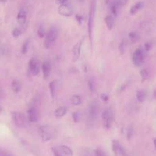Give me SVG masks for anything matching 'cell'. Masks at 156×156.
Segmentation results:
<instances>
[{
	"label": "cell",
	"instance_id": "ab89813d",
	"mask_svg": "<svg viewBox=\"0 0 156 156\" xmlns=\"http://www.w3.org/2000/svg\"><path fill=\"white\" fill-rule=\"evenodd\" d=\"M153 144H154V148L156 149V138H154V139H153Z\"/></svg>",
	"mask_w": 156,
	"mask_h": 156
},
{
	"label": "cell",
	"instance_id": "83f0119b",
	"mask_svg": "<svg viewBox=\"0 0 156 156\" xmlns=\"http://www.w3.org/2000/svg\"><path fill=\"white\" fill-rule=\"evenodd\" d=\"M126 47H127L126 41L125 40H123V41L120 43V44H119V51H120L121 54H123L124 52H125Z\"/></svg>",
	"mask_w": 156,
	"mask_h": 156
},
{
	"label": "cell",
	"instance_id": "8fae6325",
	"mask_svg": "<svg viewBox=\"0 0 156 156\" xmlns=\"http://www.w3.org/2000/svg\"><path fill=\"white\" fill-rule=\"evenodd\" d=\"M28 120L31 122H35L38 120V111L35 107H31L28 111Z\"/></svg>",
	"mask_w": 156,
	"mask_h": 156
},
{
	"label": "cell",
	"instance_id": "4dcf8cb0",
	"mask_svg": "<svg viewBox=\"0 0 156 156\" xmlns=\"http://www.w3.org/2000/svg\"><path fill=\"white\" fill-rule=\"evenodd\" d=\"M72 117H73V119L75 122H77L80 121V113L79 112H74L72 114Z\"/></svg>",
	"mask_w": 156,
	"mask_h": 156
},
{
	"label": "cell",
	"instance_id": "ffe728a7",
	"mask_svg": "<svg viewBox=\"0 0 156 156\" xmlns=\"http://www.w3.org/2000/svg\"><path fill=\"white\" fill-rule=\"evenodd\" d=\"M70 103L73 105V106H78L80 105L82 103V99L80 96L78 95H73L70 98Z\"/></svg>",
	"mask_w": 156,
	"mask_h": 156
},
{
	"label": "cell",
	"instance_id": "ba28073f",
	"mask_svg": "<svg viewBox=\"0 0 156 156\" xmlns=\"http://www.w3.org/2000/svg\"><path fill=\"white\" fill-rule=\"evenodd\" d=\"M58 12L60 15L64 17H70L72 14H73V7L70 5L69 3L61 4L59 5L58 8Z\"/></svg>",
	"mask_w": 156,
	"mask_h": 156
},
{
	"label": "cell",
	"instance_id": "d590c367",
	"mask_svg": "<svg viewBox=\"0 0 156 156\" xmlns=\"http://www.w3.org/2000/svg\"><path fill=\"white\" fill-rule=\"evenodd\" d=\"M76 21H77V22H79V23L81 24L82 23V21L83 20V16H80V15H76Z\"/></svg>",
	"mask_w": 156,
	"mask_h": 156
},
{
	"label": "cell",
	"instance_id": "ac0fdd59",
	"mask_svg": "<svg viewBox=\"0 0 156 156\" xmlns=\"http://www.w3.org/2000/svg\"><path fill=\"white\" fill-rule=\"evenodd\" d=\"M66 112H67V108L64 106H61L55 111V115L57 118H61L65 115Z\"/></svg>",
	"mask_w": 156,
	"mask_h": 156
},
{
	"label": "cell",
	"instance_id": "4fadbf2b",
	"mask_svg": "<svg viewBox=\"0 0 156 156\" xmlns=\"http://www.w3.org/2000/svg\"><path fill=\"white\" fill-rule=\"evenodd\" d=\"M97 114H98V108H97V104L93 102L90 104L89 107V115L90 119H95L97 116Z\"/></svg>",
	"mask_w": 156,
	"mask_h": 156
},
{
	"label": "cell",
	"instance_id": "1f68e13d",
	"mask_svg": "<svg viewBox=\"0 0 156 156\" xmlns=\"http://www.w3.org/2000/svg\"><path fill=\"white\" fill-rule=\"evenodd\" d=\"M37 34L39 35L40 37H43L45 35V31H44V28L42 26H41L39 28V29L37 30Z\"/></svg>",
	"mask_w": 156,
	"mask_h": 156
},
{
	"label": "cell",
	"instance_id": "603a6c76",
	"mask_svg": "<svg viewBox=\"0 0 156 156\" xmlns=\"http://www.w3.org/2000/svg\"><path fill=\"white\" fill-rule=\"evenodd\" d=\"M21 88H22V85H21L20 82L19 80H13L12 83V89L14 92L18 93L21 90Z\"/></svg>",
	"mask_w": 156,
	"mask_h": 156
},
{
	"label": "cell",
	"instance_id": "7c38bea8",
	"mask_svg": "<svg viewBox=\"0 0 156 156\" xmlns=\"http://www.w3.org/2000/svg\"><path fill=\"white\" fill-rule=\"evenodd\" d=\"M42 72L43 76H44V79H47L51 74V65L50 62L48 61H45L42 64Z\"/></svg>",
	"mask_w": 156,
	"mask_h": 156
},
{
	"label": "cell",
	"instance_id": "3957f363",
	"mask_svg": "<svg viewBox=\"0 0 156 156\" xmlns=\"http://www.w3.org/2000/svg\"><path fill=\"white\" fill-rule=\"evenodd\" d=\"M12 119L15 126L19 128H24L27 126L26 117L20 112H12Z\"/></svg>",
	"mask_w": 156,
	"mask_h": 156
},
{
	"label": "cell",
	"instance_id": "7bdbcfd3",
	"mask_svg": "<svg viewBox=\"0 0 156 156\" xmlns=\"http://www.w3.org/2000/svg\"><path fill=\"white\" fill-rule=\"evenodd\" d=\"M79 1H80V2H83V1H85V0H79Z\"/></svg>",
	"mask_w": 156,
	"mask_h": 156
},
{
	"label": "cell",
	"instance_id": "277c9868",
	"mask_svg": "<svg viewBox=\"0 0 156 156\" xmlns=\"http://www.w3.org/2000/svg\"><path fill=\"white\" fill-rule=\"evenodd\" d=\"M95 12H96V2L95 0H93V2L91 4L90 10L89 15V21H88V34H89L90 41H92L93 39V28H94V19H95Z\"/></svg>",
	"mask_w": 156,
	"mask_h": 156
},
{
	"label": "cell",
	"instance_id": "836d02e7",
	"mask_svg": "<svg viewBox=\"0 0 156 156\" xmlns=\"http://www.w3.org/2000/svg\"><path fill=\"white\" fill-rule=\"evenodd\" d=\"M133 127L129 126L128 128V130H127V138L129 139V140L131 139L132 136H133Z\"/></svg>",
	"mask_w": 156,
	"mask_h": 156
},
{
	"label": "cell",
	"instance_id": "b9f144b4",
	"mask_svg": "<svg viewBox=\"0 0 156 156\" xmlns=\"http://www.w3.org/2000/svg\"><path fill=\"white\" fill-rule=\"evenodd\" d=\"M105 1H106V3H108V2H109V0H105Z\"/></svg>",
	"mask_w": 156,
	"mask_h": 156
},
{
	"label": "cell",
	"instance_id": "8992f818",
	"mask_svg": "<svg viewBox=\"0 0 156 156\" xmlns=\"http://www.w3.org/2000/svg\"><path fill=\"white\" fill-rule=\"evenodd\" d=\"M145 59V54L142 49L139 48L133 53V62L136 67H140L144 62Z\"/></svg>",
	"mask_w": 156,
	"mask_h": 156
},
{
	"label": "cell",
	"instance_id": "6da1fadb",
	"mask_svg": "<svg viewBox=\"0 0 156 156\" xmlns=\"http://www.w3.org/2000/svg\"><path fill=\"white\" fill-rule=\"evenodd\" d=\"M39 135L43 142H48L55 138L56 131H55V129L51 126H41L39 128Z\"/></svg>",
	"mask_w": 156,
	"mask_h": 156
},
{
	"label": "cell",
	"instance_id": "d4e9b609",
	"mask_svg": "<svg viewBox=\"0 0 156 156\" xmlns=\"http://www.w3.org/2000/svg\"><path fill=\"white\" fill-rule=\"evenodd\" d=\"M118 6H119V5H118V4H117L115 2H112V3L110 4V5H109L110 11L113 16H117V12H118Z\"/></svg>",
	"mask_w": 156,
	"mask_h": 156
},
{
	"label": "cell",
	"instance_id": "7402d4cb",
	"mask_svg": "<svg viewBox=\"0 0 156 156\" xmlns=\"http://www.w3.org/2000/svg\"><path fill=\"white\" fill-rule=\"evenodd\" d=\"M140 75H141V77H142V82L145 81V80H148V77H149L150 76L149 70L146 68L142 69V70L140 71Z\"/></svg>",
	"mask_w": 156,
	"mask_h": 156
},
{
	"label": "cell",
	"instance_id": "f6af8a7d",
	"mask_svg": "<svg viewBox=\"0 0 156 156\" xmlns=\"http://www.w3.org/2000/svg\"><path fill=\"white\" fill-rule=\"evenodd\" d=\"M4 154H1V153H0V156H3Z\"/></svg>",
	"mask_w": 156,
	"mask_h": 156
},
{
	"label": "cell",
	"instance_id": "ee69618b",
	"mask_svg": "<svg viewBox=\"0 0 156 156\" xmlns=\"http://www.w3.org/2000/svg\"><path fill=\"white\" fill-rule=\"evenodd\" d=\"M3 156H10V155H9V154H4Z\"/></svg>",
	"mask_w": 156,
	"mask_h": 156
},
{
	"label": "cell",
	"instance_id": "d6986e66",
	"mask_svg": "<svg viewBox=\"0 0 156 156\" xmlns=\"http://www.w3.org/2000/svg\"><path fill=\"white\" fill-rule=\"evenodd\" d=\"M136 97L139 103H143L146 98V93L144 90H138L136 93Z\"/></svg>",
	"mask_w": 156,
	"mask_h": 156
},
{
	"label": "cell",
	"instance_id": "30bf717a",
	"mask_svg": "<svg viewBox=\"0 0 156 156\" xmlns=\"http://www.w3.org/2000/svg\"><path fill=\"white\" fill-rule=\"evenodd\" d=\"M29 68L31 74L34 76H37L40 72V66H39L38 62L37 60L34 58H31L29 61Z\"/></svg>",
	"mask_w": 156,
	"mask_h": 156
},
{
	"label": "cell",
	"instance_id": "2e32d148",
	"mask_svg": "<svg viewBox=\"0 0 156 156\" xmlns=\"http://www.w3.org/2000/svg\"><path fill=\"white\" fill-rule=\"evenodd\" d=\"M26 12H25V11H24V10H20V11L19 12V13H18V16H17V20H18V22H19L20 25H24L25 24V22H26Z\"/></svg>",
	"mask_w": 156,
	"mask_h": 156
},
{
	"label": "cell",
	"instance_id": "9a60e30c",
	"mask_svg": "<svg viewBox=\"0 0 156 156\" xmlns=\"http://www.w3.org/2000/svg\"><path fill=\"white\" fill-rule=\"evenodd\" d=\"M144 6V2H138L137 3H136L135 5H133V6L130 9V14L135 15L139 11H140Z\"/></svg>",
	"mask_w": 156,
	"mask_h": 156
},
{
	"label": "cell",
	"instance_id": "4316f807",
	"mask_svg": "<svg viewBox=\"0 0 156 156\" xmlns=\"http://www.w3.org/2000/svg\"><path fill=\"white\" fill-rule=\"evenodd\" d=\"M51 150L55 156H64V154L61 152V151L60 150V148L58 147H53L51 148Z\"/></svg>",
	"mask_w": 156,
	"mask_h": 156
},
{
	"label": "cell",
	"instance_id": "484cf974",
	"mask_svg": "<svg viewBox=\"0 0 156 156\" xmlns=\"http://www.w3.org/2000/svg\"><path fill=\"white\" fill-rule=\"evenodd\" d=\"M88 87L89 90L92 92H94L96 88V84H95V80H94V78H90L89 80H88Z\"/></svg>",
	"mask_w": 156,
	"mask_h": 156
},
{
	"label": "cell",
	"instance_id": "7a4b0ae2",
	"mask_svg": "<svg viewBox=\"0 0 156 156\" xmlns=\"http://www.w3.org/2000/svg\"><path fill=\"white\" fill-rule=\"evenodd\" d=\"M58 37V31L56 28H51L48 32L46 35L45 40H44V46L46 49H49L54 45Z\"/></svg>",
	"mask_w": 156,
	"mask_h": 156
},
{
	"label": "cell",
	"instance_id": "52a82bcc",
	"mask_svg": "<svg viewBox=\"0 0 156 156\" xmlns=\"http://www.w3.org/2000/svg\"><path fill=\"white\" fill-rule=\"evenodd\" d=\"M112 149L115 156H129L119 141L112 140Z\"/></svg>",
	"mask_w": 156,
	"mask_h": 156
},
{
	"label": "cell",
	"instance_id": "74e56055",
	"mask_svg": "<svg viewBox=\"0 0 156 156\" xmlns=\"http://www.w3.org/2000/svg\"><path fill=\"white\" fill-rule=\"evenodd\" d=\"M67 0H55V2H56V3L58 4V5H61V4H64L65 3V2H67Z\"/></svg>",
	"mask_w": 156,
	"mask_h": 156
},
{
	"label": "cell",
	"instance_id": "f1b7e54d",
	"mask_svg": "<svg viewBox=\"0 0 156 156\" xmlns=\"http://www.w3.org/2000/svg\"><path fill=\"white\" fill-rule=\"evenodd\" d=\"M28 41L26 40L25 42L23 43L22 47V54H26L28 51Z\"/></svg>",
	"mask_w": 156,
	"mask_h": 156
},
{
	"label": "cell",
	"instance_id": "f35d334b",
	"mask_svg": "<svg viewBox=\"0 0 156 156\" xmlns=\"http://www.w3.org/2000/svg\"><path fill=\"white\" fill-rule=\"evenodd\" d=\"M101 97H102V100H104V101H107L108 99H109V97H108L107 95H106V94H102Z\"/></svg>",
	"mask_w": 156,
	"mask_h": 156
},
{
	"label": "cell",
	"instance_id": "5bb4252c",
	"mask_svg": "<svg viewBox=\"0 0 156 156\" xmlns=\"http://www.w3.org/2000/svg\"><path fill=\"white\" fill-rule=\"evenodd\" d=\"M104 22L109 30H112L114 26V18L112 15H107L105 17Z\"/></svg>",
	"mask_w": 156,
	"mask_h": 156
},
{
	"label": "cell",
	"instance_id": "d6a6232c",
	"mask_svg": "<svg viewBox=\"0 0 156 156\" xmlns=\"http://www.w3.org/2000/svg\"><path fill=\"white\" fill-rule=\"evenodd\" d=\"M22 34V31L19 28H15L12 31V35L14 36L15 37H18Z\"/></svg>",
	"mask_w": 156,
	"mask_h": 156
},
{
	"label": "cell",
	"instance_id": "60d3db41",
	"mask_svg": "<svg viewBox=\"0 0 156 156\" xmlns=\"http://www.w3.org/2000/svg\"><path fill=\"white\" fill-rule=\"evenodd\" d=\"M0 1H1V2H7L8 0H0Z\"/></svg>",
	"mask_w": 156,
	"mask_h": 156
},
{
	"label": "cell",
	"instance_id": "8d00e7d4",
	"mask_svg": "<svg viewBox=\"0 0 156 156\" xmlns=\"http://www.w3.org/2000/svg\"><path fill=\"white\" fill-rule=\"evenodd\" d=\"M151 43H150V42L145 43V51H149L150 49H151Z\"/></svg>",
	"mask_w": 156,
	"mask_h": 156
},
{
	"label": "cell",
	"instance_id": "9c48e42d",
	"mask_svg": "<svg viewBox=\"0 0 156 156\" xmlns=\"http://www.w3.org/2000/svg\"><path fill=\"white\" fill-rule=\"evenodd\" d=\"M83 39H81L80 41H78L74 46H73V49H72V51H73V61H76L79 58H80V51H81V47L82 44H83Z\"/></svg>",
	"mask_w": 156,
	"mask_h": 156
},
{
	"label": "cell",
	"instance_id": "cb8c5ba5",
	"mask_svg": "<svg viewBox=\"0 0 156 156\" xmlns=\"http://www.w3.org/2000/svg\"><path fill=\"white\" fill-rule=\"evenodd\" d=\"M129 37L130 40L133 43L137 42L139 40V35L138 34L137 32L136 31H131V32L129 34Z\"/></svg>",
	"mask_w": 156,
	"mask_h": 156
},
{
	"label": "cell",
	"instance_id": "e575fe53",
	"mask_svg": "<svg viewBox=\"0 0 156 156\" xmlns=\"http://www.w3.org/2000/svg\"><path fill=\"white\" fill-rule=\"evenodd\" d=\"M127 2L128 0H115V2L118 4V5H125Z\"/></svg>",
	"mask_w": 156,
	"mask_h": 156
},
{
	"label": "cell",
	"instance_id": "5b68a950",
	"mask_svg": "<svg viewBox=\"0 0 156 156\" xmlns=\"http://www.w3.org/2000/svg\"><path fill=\"white\" fill-rule=\"evenodd\" d=\"M102 119H103V125L104 129L109 130L112 126V121H113V114L112 110L109 108L105 109L102 115Z\"/></svg>",
	"mask_w": 156,
	"mask_h": 156
},
{
	"label": "cell",
	"instance_id": "bcb514c9",
	"mask_svg": "<svg viewBox=\"0 0 156 156\" xmlns=\"http://www.w3.org/2000/svg\"><path fill=\"white\" fill-rule=\"evenodd\" d=\"M83 156H88V155H83Z\"/></svg>",
	"mask_w": 156,
	"mask_h": 156
},
{
	"label": "cell",
	"instance_id": "f546056e",
	"mask_svg": "<svg viewBox=\"0 0 156 156\" xmlns=\"http://www.w3.org/2000/svg\"><path fill=\"white\" fill-rule=\"evenodd\" d=\"M94 154L95 156H106V154H105L104 151L100 148H97L94 151Z\"/></svg>",
	"mask_w": 156,
	"mask_h": 156
},
{
	"label": "cell",
	"instance_id": "e0dca14e",
	"mask_svg": "<svg viewBox=\"0 0 156 156\" xmlns=\"http://www.w3.org/2000/svg\"><path fill=\"white\" fill-rule=\"evenodd\" d=\"M58 148L61 151V152L64 154V156H72L73 155V151H72L71 148L70 147L67 146V145H60Z\"/></svg>",
	"mask_w": 156,
	"mask_h": 156
},
{
	"label": "cell",
	"instance_id": "44dd1931",
	"mask_svg": "<svg viewBox=\"0 0 156 156\" xmlns=\"http://www.w3.org/2000/svg\"><path fill=\"white\" fill-rule=\"evenodd\" d=\"M49 89H50V93L51 97H55L57 90V80L51 82L50 84H49Z\"/></svg>",
	"mask_w": 156,
	"mask_h": 156
}]
</instances>
